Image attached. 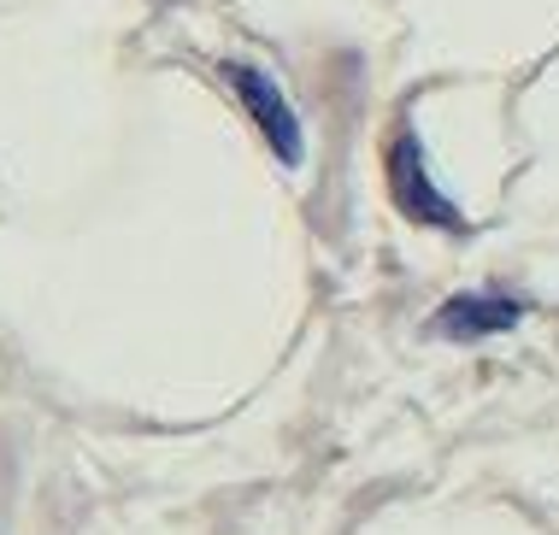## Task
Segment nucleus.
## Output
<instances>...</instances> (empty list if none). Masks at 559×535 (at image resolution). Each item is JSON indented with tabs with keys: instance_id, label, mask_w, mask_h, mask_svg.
Wrapping results in <instances>:
<instances>
[{
	"instance_id": "nucleus-1",
	"label": "nucleus",
	"mask_w": 559,
	"mask_h": 535,
	"mask_svg": "<svg viewBox=\"0 0 559 535\" xmlns=\"http://www.w3.org/2000/svg\"><path fill=\"white\" fill-rule=\"evenodd\" d=\"M389 194H395V206L406 212L413 224H430V229H465V212L448 201L442 189L430 182L425 171V147H418L413 130L395 135V147H389Z\"/></svg>"
},
{
	"instance_id": "nucleus-2",
	"label": "nucleus",
	"mask_w": 559,
	"mask_h": 535,
	"mask_svg": "<svg viewBox=\"0 0 559 535\" xmlns=\"http://www.w3.org/2000/svg\"><path fill=\"white\" fill-rule=\"evenodd\" d=\"M224 76H230V88H236V100L248 106V118L260 124V135L271 142V153H277L283 165H300V118H295V106H289V95H283L277 83L260 71V66H241V59H230L224 66Z\"/></svg>"
},
{
	"instance_id": "nucleus-3",
	"label": "nucleus",
	"mask_w": 559,
	"mask_h": 535,
	"mask_svg": "<svg viewBox=\"0 0 559 535\" xmlns=\"http://www.w3.org/2000/svg\"><path fill=\"white\" fill-rule=\"evenodd\" d=\"M524 318V300L512 295H453L430 312V330L448 342H483V335H501Z\"/></svg>"
}]
</instances>
